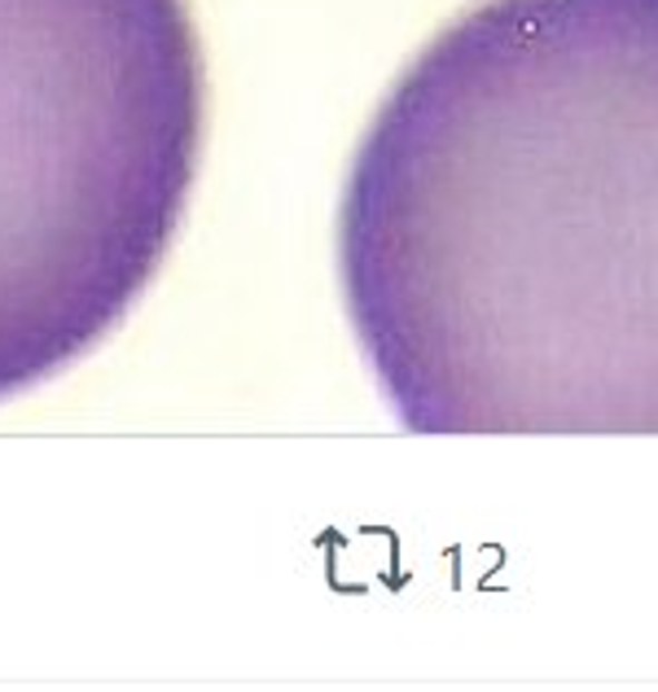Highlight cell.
I'll use <instances>...</instances> for the list:
<instances>
[{
  "label": "cell",
  "instance_id": "6da1fadb",
  "mask_svg": "<svg viewBox=\"0 0 658 692\" xmlns=\"http://www.w3.org/2000/svg\"><path fill=\"white\" fill-rule=\"evenodd\" d=\"M338 273L413 434H658V0H479L356 149Z\"/></svg>",
  "mask_w": 658,
  "mask_h": 692
},
{
  "label": "cell",
  "instance_id": "7a4b0ae2",
  "mask_svg": "<svg viewBox=\"0 0 658 692\" xmlns=\"http://www.w3.org/2000/svg\"><path fill=\"white\" fill-rule=\"evenodd\" d=\"M203 119L185 0H0V399L62 373L146 294Z\"/></svg>",
  "mask_w": 658,
  "mask_h": 692
}]
</instances>
